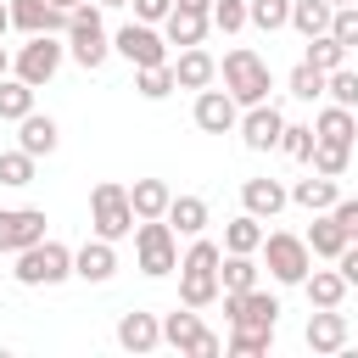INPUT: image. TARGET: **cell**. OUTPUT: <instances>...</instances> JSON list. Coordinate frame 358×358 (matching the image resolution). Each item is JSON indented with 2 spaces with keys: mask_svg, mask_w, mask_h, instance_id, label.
I'll return each instance as SVG.
<instances>
[{
  "mask_svg": "<svg viewBox=\"0 0 358 358\" xmlns=\"http://www.w3.org/2000/svg\"><path fill=\"white\" fill-rule=\"evenodd\" d=\"M117 347L123 352H157L162 347V313H145V308L117 313Z\"/></svg>",
  "mask_w": 358,
  "mask_h": 358,
  "instance_id": "obj_17",
  "label": "cell"
},
{
  "mask_svg": "<svg viewBox=\"0 0 358 358\" xmlns=\"http://www.w3.org/2000/svg\"><path fill=\"white\" fill-rule=\"evenodd\" d=\"M34 241H45V207H0V252L17 257Z\"/></svg>",
  "mask_w": 358,
  "mask_h": 358,
  "instance_id": "obj_13",
  "label": "cell"
},
{
  "mask_svg": "<svg viewBox=\"0 0 358 358\" xmlns=\"http://www.w3.org/2000/svg\"><path fill=\"white\" fill-rule=\"evenodd\" d=\"M73 11H62L56 0H11V28L17 34H62L67 39Z\"/></svg>",
  "mask_w": 358,
  "mask_h": 358,
  "instance_id": "obj_15",
  "label": "cell"
},
{
  "mask_svg": "<svg viewBox=\"0 0 358 358\" xmlns=\"http://www.w3.org/2000/svg\"><path fill=\"white\" fill-rule=\"evenodd\" d=\"M291 201H296V207H308V213H330V207L341 201V190H336V179H330V173H308V179H296V185H291Z\"/></svg>",
  "mask_w": 358,
  "mask_h": 358,
  "instance_id": "obj_25",
  "label": "cell"
},
{
  "mask_svg": "<svg viewBox=\"0 0 358 358\" xmlns=\"http://www.w3.org/2000/svg\"><path fill=\"white\" fill-rule=\"evenodd\" d=\"M263 235H268V229H263V218L241 207V213L224 224V252H263Z\"/></svg>",
  "mask_w": 358,
  "mask_h": 358,
  "instance_id": "obj_28",
  "label": "cell"
},
{
  "mask_svg": "<svg viewBox=\"0 0 358 358\" xmlns=\"http://www.w3.org/2000/svg\"><path fill=\"white\" fill-rule=\"evenodd\" d=\"M302 291H308V302H313V308H341L352 285L341 280V268H308V280H302Z\"/></svg>",
  "mask_w": 358,
  "mask_h": 358,
  "instance_id": "obj_26",
  "label": "cell"
},
{
  "mask_svg": "<svg viewBox=\"0 0 358 358\" xmlns=\"http://www.w3.org/2000/svg\"><path fill=\"white\" fill-rule=\"evenodd\" d=\"M302 341H308V352L330 358V352H341V347L352 341V324H347V313H341V308H313V319H308Z\"/></svg>",
  "mask_w": 358,
  "mask_h": 358,
  "instance_id": "obj_14",
  "label": "cell"
},
{
  "mask_svg": "<svg viewBox=\"0 0 358 358\" xmlns=\"http://www.w3.org/2000/svg\"><path fill=\"white\" fill-rule=\"evenodd\" d=\"M352 341H358V336H352Z\"/></svg>",
  "mask_w": 358,
  "mask_h": 358,
  "instance_id": "obj_54",
  "label": "cell"
},
{
  "mask_svg": "<svg viewBox=\"0 0 358 358\" xmlns=\"http://www.w3.org/2000/svg\"><path fill=\"white\" fill-rule=\"evenodd\" d=\"M313 140H319V134H313V123H285L280 151H285L291 162H308V157H313Z\"/></svg>",
  "mask_w": 358,
  "mask_h": 358,
  "instance_id": "obj_40",
  "label": "cell"
},
{
  "mask_svg": "<svg viewBox=\"0 0 358 358\" xmlns=\"http://www.w3.org/2000/svg\"><path fill=\"white\" fill-rule=\"evenodd\" d=\"M308 168H313V173H330V179H341V173L352 168V145H330V140H313V157H308Z\"/></svg>",
  "mask_w": 358,
  "mask_h": 358,
  "instance_id": "obj_35",
  "label": "cell"
},
{
  "mask_svg": "<svg viewBox=\"0 0 358 358\" xmlns=\"http://www.w3.org/2000/svg\"><path fill=\"white\" fill-rule=\"evenodd\" d=\"M285 201H291V190H285L280 179H246V185H241V207L257 213V218H280Z\"/></svg>",
  "mask_w": 358,
  "mask_h": 358,
  "instance_id": "obj_22",
  "label": "cell"
},
{
  "mask_svg": "<svg viewBox=\"0 0 358 358\" xmlns=\"http://www.w3.org/2000/svg\"><path fill=\"white\" fill-rule=\"evenodd\" d=\"M347 229H341V218L336 213H313V224H308V252H313V263L324 257V263H336L341 252H347Z\"/></svg>",
  "mask_w": 358,
  "mask_h": 358,
  "instance_id": "obj_20",
  "label": "cell"
},
{
  "mask_svg": "<svg viewBox=\"0 0 358 358\" xmlns=\"http://www.w3.org/2000/svg\"><path fill=\"white\" fill-rule=\"evenodd\" d=\"M6 73H11V50L0 45V78H6Z\"/></svg>",
  "mask_w": 358,
  "mask_h": 358,
  "instance_id": "obj_49",
  "label": "cell"
},
{
  "mask_svg": "<svg viewBox=\"0 0 358 358\" xmlns=\"http://www.w3.org/2000/svg\"><path fill=\"white\" fill-rule=\"evenodd\" d=\"M218 78H224V90H229L241 106H257V101H268V90H274V78H268V62H263L252 45H235V50H224V62H218Z\"/></svg>",
  "mask_w": 358,
  "mask_h": 358,
  "instance_id": "obj_3",
  "label": "cell"
},
{
  "mask_svg": "<svg viewBox=\"0 0 358 358\" xmlns=\"http://www.w3.org/2000/svg\"><path fill=\"white\" fill-rule=\"evenodd\" d=\"M324 95H330L336 106H352V112H358V67H336V73L324 78Z\"/></svg>",
  "mask_w": 358,
  "mask_h": 358,
  "instance_id": "obj_42",
  "label": "cell"
},
{
  "mask_svg": "<svg viewBox=\"0 0 358 358\" xmlns=\"http://www.w3.org/2000/svg\"><path fill=\"white\" fill-rule=\"evenodd\" d=\"M190 117H196V129L201 134H235V123H241V101L229 95V90H196V106H190Z\"/></svg>",
  "mask_w": 358,
  "mask_h": 358,
  "instance_id": "obj_12",
  "label": "cell"
},
{
  "mask_svg": "<svg viewBox=\"0 0 358 358\" xmlns=\"http://www.w3.org/2000/svg\"><path fill=\"white\" fill-rule=\"evenodd\" d=\"M17 285H62V280H73V246H62V241H34V246H22L17 252Z\"/></svg>",
  "mask_w": 358,
  "mask_h": 358,
  "instance_id": "obj_7",
  "label": "cell"
},
{
  "mask_svg": "<svg viewBox=\"0 0 358 358\" xmlns=\"http://www.w3.org/2000/svg\"><path fill=\"white\" fill-rule=\"evenodd\" d=\"M17 145H22V151H34V157H50V151L62 145V129H56V117H45V112H28V117L17 123Z\"/></svg>",
  "mask_w": 358,
  "mask_h": 358,
  "instance_id": "obj_23",
  "label": "cell"
},
{
  "mask_svg": "<svg viewBox=\"0 0 358 358\" xmlns=\"http://www.w3.org/2000/svg\"><path fill=\"white\" fill-rule=\"evenodd\" d=\"M313 134H319V140H330V145H352V140H358V112L330 101V106L313 117Z\"/></svg>",
  "mask_w": 358,
  "mask_h": 358,
  "instance_id": "obj_24",
  "label": "cell"
},
{
  "mask_svg": "<svg viewBox=\"0 0 358 358\" xmlns=\"http://www.w3.org/2000/svg\"><path fill=\"white\" fill-rule=\"evenodd\" d=\"M28 112H34V84L17 78V73H6L0 78V123H22Z\"/></svg>",
  "mask_w": 358,
  "mask_h": 358,
  "instance_id": "obj_32",
  "label": "cell"
},
{
  "mask_svg": "<svg viewBox=\"0 0 358 358\" xmlns=\"http://www.w3.org/2000/svg\"><path fill=\"white\" fill-rule=\"evenodd\" d=\"M134 268L151 274V280L179 268V235H173L168 218H140L134 224Z\"/></svg>",
  "mask_w": 358,
  "mask_h": 358,
  "instance_id": "obj_5",
  "label": "cell"
},
{
  "mask_svg": "<svg viewBox=\"0 0 358 358\" xmlns=\"http://www.w3.org/2000/svg\"><path fill=\"white\" fill-rule=\"evenodd\" d=\"M302 62H313L319 73H336V67H347V45H341L336 34H319V39H308Z\"/></svg>",
  "mask_w": 358,
  "mask_h": 358,
  "instance_id": "obj_34",
  "label": "cell"
},
{
  "mask_svg": "<svg viewBox=\"0 0 358 358\" xmlns=\"http://www.w3.org/2000/svg\"><path fill=\"white\" fill-rule=\"evenodd\" d=\"M252 22V6L246 0H213V28L218 34H241Z\"/></svg>",
  "mask_w": 358,
  "mask_h": 358,
  "instance_id": "obj_41",
  "label": "cell"
},
{
  "mask_svg": "<svg viewBox=\"0 0 358 358\" xmlns=\"http://www.w3.org/2000/svg\"><path fill=\"white\" fill-rule=\"evenodd\" d=\"M336 268H341V280H347V285H358V241H347V252L336 257Z\"/></svg>",
  "mask_w": 358,
  "mask_h": 358,
  "instance_id": "obj_46",
  "label": "cell"
},
{
  "mask_svg": "<svg viewBox=\"0 0 358 358\" xmlns=\"http://www.w3.org/2000/svg\"><path fill=\"white\" fill-rule=\"evenodd\" d=\"M129 6H134L140 22H157V28H162V17L173 11V0H129Z\"/></svg>",
  "mask_w": 358,
  "mask_h": 358,
  "instance_id": "obj_44",
  "label": "cell"
},
{
  "mask_svg": "<svg viewBox=\"0 0 358 358\" xmlns=\"http://www.w3.org/2000/svg\"><path fill=\"white\" fill-rule=\"evenodd\" d=\"M218 352H224V336H213V330H207V336H201V347H196V358H218Z\"/></svg>",
  "mask_w": 358,
  "mask_h": 358,
  "instance_id": "obj_47",
  "label": "cell"
},
{
  "mask_svg": "<svg viewBox=\"0 0 358 358\" xmlns=\"http://www.w3.org/2000/svg\"><path fill=\"white\" fill-rule=\"evenodd\" d=\"M246 6H252V28H263V34L291 28V0H246Z\"/></svg>",
  "mask_w": 358,
  "mask_h": 358,
  "instance_id": "obj_39",
  "label": "cell"
},
{
  "mask_svg": "<svg viewBox=\"0 0 358 358\" xmlns=\"http://www.w3.org/2000/svg\"><path fill=\"white\" fill-rule=\"evenodd\" d=\"M34 151H0V185H11V190H22V185H34Z\"/></svg>",
  "mask_w": 358,
  "mask_h": 358,
  "instance_id": "obj_36",
  "label": "cell"
},
{
  "mask_svg": "<svg viewBox=\"0 0 358 358\" xmlns=\"http://www.w3.org/2000/svg\"><path fill=\"white\" fill-rule=\"evenodd\" d=\"M330 22H336V6H330V0H291V28H296L302 39L330 34Z\"/></svg>",
  "mask_w": 358,
  "mask_h": 358,
  "instance_id": "obj_30",
  "label": "cell"
},
{
  "mask_svg": "<svg viewBox=\"0 0 358 358\" xmlns=\"http://www.w3.org/2000/svg\"><path fill=\"white\" fill-rule=\"evenodd\" d=\"M67 56H73L84 73L106 67V56H112V34H106V22H101V0H78V6H73V22H67Z\"/></svg>",
  "mask_w": 358,
  "mask_h": 358,
  "instance_id": "obj_2",
  "label": "cell"
},
{
  "mask_svg": "<svg viewBox=\"0 0 358 358\" xmlns=\"http://www.w3.org/2000/svg\"><path fill=\"white\" fill-rule=\"evenodd\" d=\"M218 263H224V246L207 241V235H190V252L179 257V302L185 308H213L224 296Z\"/></svg>",
  "mask_w": 358,
  "mask_h": 358,
  "instance_id": "obj_1",
  "label": "cell"
},
{
  "mask_svg": "<svg viewBox=\"0 0 358 358\" xmlns=\"http://www.w3.org/2000/svg\"><path fill=\"white\" fill-rule=\"evenodd\" d=\"M11 34V0H0V39Z\"/></svg>",
  "mask_w": 358,
  "mask_h": 358,
  "instance_id": "obj_48",
  "label": "cell"
},
{
  "mask_svg": "<svg viewBox=\"0 0 358 358\" xmlns=\"http://www.w3.org/2000/svg\"><path fill=\"white\" fill-rule=\"evenodd\" d=\"M218 280H224V291H252V285H263L257 252H224V263H218Z\"/></svg>",
  "mask_w": 358,
  "mask_h": 358,
  "instance_id": "obj_29",
  "label": "cell"
},
{
  "mask_svg": "<svg viewBox=\"0 0 358 358\" xmlns=\"http://www.w3.org/2000/svg\"><path fill=\"white\" fill-rule=\"evenodd\" d=\"M73 274H78L84 285H106V280L117 274V241L90 235L84 246H73Z\"/></svg>",
  "mask_w": 358,
  "mask_h": 358,
  "instance_id": "obj_16",
  "label": "cell"
},
{
  "mask_svg": "<svg viewBox=\"0 0 358 358\" xmlns=\"http://www.w3.org/2000/svg\"><path fill=\"white\" fill-rule=\"evenodd\" d=\"M241 145L246 151H280V134H285V112L274 101H257V106H241V123H235Z\"/></svg>",
  "mask_w": 358,
  "mask_h": 358,
  "instance_id": "obj_11",
  "label": "cell"
},
{
  "mask_svg": "<svg viewBox=\"0 0 358 358\" xmlns=\"http://www.w3.org/2000/svg\"><path fill=\"white\" fill-rule=\"evenodd\" d=\"M330 34H336L347 50H358V6H336V22H330Z\"/></svg>",
  "mask_w": 358,
  "mask_h": 358,
  "instance_id": "obj_43",
  "label": "cell"
},
{
  "mask_svg": "<svg viewBox=\"0 0 358 358\" xmlns=\"http://www.w3.org/2000/svg\"><path fill=\"white\" fill-rule=\"evenodd\" d=\"M235 358H257L274 347V330H246V324H229V341H224Z\"/></svg>",
  "mask_w": 358,
  "mask_h": 358,
  "instance_id": "obj_38",
  "label": "cell"
},
{
  "mask_svg": "<svg viewBox=\"0 0 358 358\" xmlns=\"http://www.w3.org/2000/svg\"><path fill=\"white\" fill-rule=\"evenodd\" d=\"M263 268L274 285H302L308 268H313V252H308V235H291V229H268L263 235Z\"/></svg>",
  "mask_w": 358,
  "mask_h": 358,
  "instance_id": "obj_6",
  "label": "cell"
},
{
  "mask_svg": "<svg viewBox=\"0 0 358 358\" xmlns=\"http://www.w3.org/2000/svg\"><path fill=\"white\" fill-rule=\"evenodd\" d=\"M330 6H358V0H330Z\"/></svg>",
  "mask_w": 358,
  "mask_h": 358,
  "instance_id": "obj_53",
  "label": "cell"
},
{
  "mask_svg": "<svg viewBox=\"0 0 358 358\" xmlns=\"http://www.w3.org/2000/svg\"><path fill=\"white\" fill-rule=\"evenodd\" d=\"M173 78H179V90H207V84H218V56L207 45H185L173 56Z\"/></svg>",
  "mask_w": 358,
  "mask_h": 358,
  "instance_id": "obj_19",
  "label": "cell"
},
{
  "mask_svg": "<svg viewBox=\"0 0 358 358\" xmlns=\"http://www.w3.org/2000/svg\"><path fill=\"white\" fill-rule=\"evenodd\" d=\"M129 201H134V218H168L173 190H168V179H134L129 185Z\"/></svg>",
  "mask_w": 358,
  "mask_h": 358,
  "instance_id": "obj_27",
  "label": "cell"
},
{
  "mask_svg": "<svg viewBox=\"0 0 358 358\" xmlns=\"http://www.w3.org/2000/svg\"><path fill=\"white\" fill-rule=\"evenodd\" d=\"M134 201H129V185H117V179H101L95 190H90V235H101V241H123V235H134Z\"/></svg>",
  "mask_w": 358,
  "mask_h": 358,
  "instance_id": "obj_4",
  "label": "cell"
},
{
  "mask_svg": "<svg viewBox=\"0 0 358 358\" xmlns=\"http://www.w3.org/2000/svg\"><path fill=\"white\" fill-rule=\"evenodd\" d=\"M134 90H140V101H168V95L179 90L173 62H162V67H134Z\"/></svg>",
  "mask_w": 358,
  "mask_h": 358,
  "instance_id": "obj_33",
  "label": "cell"
},
{
  "mask_svg": "<svg viewBox=\"0 0 358 358\" xmlns=\"http://www.w3.org/2000/svg\"><path fill=\"white\" fill-rule=\"evenodd\" d=\"M330 213H336V218H341V229H347V235L358 241V196H341V201H336Z\"/></svg>",
  "mask_w": 358,
  "mask_h": 358,
  "instance_id": "obj_45",
  "label": "cell"
},
{
  "mask_svg": "<svg viewBox=\"0 0 358 358\" xmlns=\"http://www.w3.org/2000/svg\"><path fill=\"white\" fill-rule=\"evenodd\" d=\"M62 62H67L62 34H28V45H17V56H11V73L28 78L34 90H45V84L62 73Z\"/></svg>",
  "mask_w": 358,
  "mask_h": 358,
  "instance_id": "obj_8",
  "label": "cell"
},
{
  "mask_svg": "<svg viewBox=\"0 0 358 358\" xmlns=\"http://www.w3.org/2000/svg\"><path fill=\"white\" fill-rule=\"evenodd\" d=\"M280 296L274 291H263V285H252V291H224V319L229 324H246V330H274L280 324Z\"/></svg>",
  "mask_w": 358,
  "mask_h": 358,
  "instance_id": "obj_10",
  "label": "cell"
},
{
  "mask_svg": "<svg viewBox=\"0 0 358 358\" xmlns=\"http://www.w3.org/2000/svg\"><path fill=\"white\" fill-rule=\"evenodd\" d=\"M162 34H168V45H201L207 34H213V11H201V6H173L168 17H162Z\"/></svg>",
  "mask_w": 358,
  "mask_h": 358,
  "instance_id": "obj_18",
  "label": "cell"
},
{
  "mask_svg": "<svg viewBox=\"0 0 358 358\" xmlns=\"http://www.w3.org/2000/svg\"><path fill=\"white\" fill-rule=\"evenodd\" d=\"M324 78H330V73H319L313 62H296L291 78H285V90H291L296 101H319V95H324Z\"/></svg>",
  "mask_w": 358,
  "mask_h": 358,
  "instance_id": "obj_37",
  "label": "cell"
},
{
  "mask_svg": "<svg viewBox=\"0 0 358 358\" xmlns=\"http://www.w3.org/2000/svg\"><path fill=\"white\" fill-rule=\"evenodd\" d=\"M56 6H62V11H73V6H78V0H56Z\"/></svg>",
  "mask_w": 358,
  "mask_h": 358,
  "instance_id": "obj_51",
  "label": "cell"
},
{
  "mask_svg": "<svg viewBox=\"0 0 358 358\" xmlns=\"http://www.w3.org/2000/svg\"><path fill=\"white\" fill-rule=\"evenodd\" d=\"M101 6H129V0H101Z\"/></svg>",
  "mask_w": 358,
  "mask_h": 358,
  "instance_id": "obj_52",
  "label": "cell"
},
{
  "mask_svg": "<svg viewBox=\"0 0 358 358\" xmlns=\"http://www.w3.org/2000/svg\"><path fill=\"white\" fill-rule=\"evenodd\" d=\"M173 6H201V11H213V0H173Z\"/></svg>",
  "mask_w": 358,
  "mask_h": 358,
  "instance_id": "obj_50",
  "label": "cell"
},
{
  "mask_svg": "<svg viewBox=\"0 0 358 358\" xmlns=\"http://www.w3.org/2000/svg\"><path fill=\"white\" fill-rule=\"evenodd\" d=\"M201 336H207V324H201V308H173V313H162V341L168 347H179V352H196L201 347Z\"/></svg>",
  "mask_w": 358,
  "mask_h": 358,
  "instance_id": "obj_21",
  "label": "cell"
},
{
  "mask_svg": "<svg viewBox=\"0 0 358 358\" xmlns=\"http://www.w3.org/2000/svg\"><path fill=\"white\" fill-rule=\"evenodd\" d=\"M112 50H117L129 67H162V62H173V56H168V34H162L157 22H140V17L112 34Z\"/></svg>",
  "mask_w": 358,
  "mask_h": 358,
  "instance_id": "obj_9",
  "label": "cell"
},
{
  "mask_svg": "<svg viewBox=\"0 0 358 358\" xmlns=\"http://www.w3.org/2000/svg\"><path fill=\"white\" fill-rule=\"evenodd\" d=\"M168 224H173V235H201L213 224V213H207L201 196H173L168 201Z\"/></svg>",
  "mask_w": 358,
  "mask_h": 358,
  "instance_id": "obj_31",
  "label": "cell"
}]
</instances>
